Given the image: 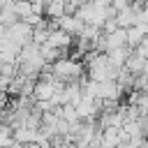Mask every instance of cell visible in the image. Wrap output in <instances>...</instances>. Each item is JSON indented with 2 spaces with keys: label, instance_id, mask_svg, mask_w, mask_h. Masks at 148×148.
Returning <instances> with one entry per match:
<instances>
[{
  "label": "cell",
  "instance_id": "1",
  "mask_svg": "<svg viewBox=\"0 0 148 148\" xmlns=\"http://www.w3.org/2000/svg\"><path fill=\"white\" fill-rule=\"evenodd\" d=\"M56 28H60L62 32H67L69 37H81L83 30H86V23L79 18V16H62L60 21H53Z\"/></svg>",
  "mask_w": 148,
  "mask_h": 148
},
{
  "label": "cell",
  "instance_id": "2",
  "mask_svg": "<svg viewBox=\"0 0 148 148\" xmlns=\"http://www.w3.org/2000/svg\"><path fill=\"white\" fill-rule=\"evenodd\" d=\"M14 12L21 21H25L28 16H32V2H14Z\"/></svg>",
  "mask_w": 148,
  "mask_h": 148
}]
</instances>
